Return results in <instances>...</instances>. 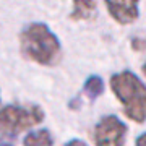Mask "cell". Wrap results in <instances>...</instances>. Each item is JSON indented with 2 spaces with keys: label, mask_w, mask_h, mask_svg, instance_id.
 <instances>
[{
  "label": "cell",
  "mask_w": 146,
  "mask_h": 146,
  "mask_svg": "<svg viewBox=\"0 0 146 146\" xmlns=\"http://www.w3.org/2000/svg\"><path fill=\"white\" fill-rule=\"evenodd\" d=\"M109 15L119 25H131L140 16V0H104Z\"/></svg>",
  "instance_id": "5"
},
{
  "label": "cell",
  "mask_w": 146,
  "mask_h": 146,
  "mask_svg": "<svg viewBox=\"0 0 146 146\" xmlns=\"http://www.w3.org/2000/svg\"><path fill=\"white\" fill-rule=\"evenodd\" d=\"M110 89L123 106V112L136 123L146 122V84L130 70L114 73L110 76Z\"/></svg>",
  "instance_id": "2"
},
{
  "label": "cell",
  "mask_w": 146,
  "mask_h": 146,
  "mask_svg": "<svg viewBox=\"0 0 146 146\" xmlns=\"http://www.w3.org/2000/svg\"><path fill=\"white\" fill-rule=\"evenodd\" d=\"M131 49L133 50H145L146 49V39L145 37H131Z\"/></svg>",
  "instance_id": "9"
},
{
  "label": "cell",
  "mask_w": 146,
  "mask_h": 146,
  "mask_svg": "<svg viewBox=\"0 0 146 146\" xmlns=\"http://www.w3.org/2000/svg\"><path fill=\"white\" fill-rule=\"evenodd\" d=\"M63 146H88V145H86L84 141H81V140H76V138H75V140H70V141H67V143H65Z\"/></svg>",
  "instance_id": "10"
},
{
  "label": "cell",
  "mask_w": 146,
  "mask_h": 146,
  "mask_svg": "<svg viewBox=\"0 0 146 146\" xmlns=\"http://www.w3.org/2000/svg\"><path fill=\"white\" fill-rule=\"evenodd\" d=\"M83 93L86 98H89V101H96L101 94L104 93V81L98 75H91L88 76V80L84 81Z\"/></svg>",
  "instance_id": "8"
},
{
  "label": "cell",
  "mask_w": 146,
  "mask_h": 146,
  "mask_svg": "<svg viewBox=\"0 0 146 146\" xmlns=\"http://www.w3.org/2000/svg\"><path fill=\"white\" fill-rule=\"evenodd\" d=\"M23 57L39 65H55L60 60L62 46L55 33L46 23H29L20 34Z\"/></svg>",
  "instance_id": "1"
},
{
  "label": "cell",
  "mask_w": 146,
  "mask_h": 146,
  "mask_svg": "<svg viewBox=\"0 0 146 146\" xmlns=\"http://www.w3.org/2000/svg\"><path fill=\"white\" fill-rule=\"evenodd\" d=\"M141 72H143V75L146 76V60H145V63H143V67H141Z\"/></svg>",
  "instance_id": "13"
},
{
  "label": "cell",
  "mask_w": 146,
  "mask_h": 146,
  "mask_svg": "<svg viewBox=\"0 0 146 146\" xmlns=\"http://www.w3.org/2000/svg\"><path fill=\"white\" fill-rule=\"evenodd\" d=\"M127 125L114 114L104 115L93 130V140L96 146H125Z\"/></svg>",
  "instance_id": "4"
},
{
  "label": "cell",
  "mask_w": 146,
  "mask_h": 146,
  "mask_svg": "<svg viewBox=\"0 0 146 146\" xmlns=\"http://www.w3.org/2000/svg\"><path fill=\"white\" fill-rule=\"evenodd\" d=\"M23 146H54V138L49 130L39 128V130L29 131L25 136Z\"/></svg>",
  "instance_id": "7"
},
{
  "label": "cell",
  "mask_w": 146,
  "mask_h": 146,
  "mask_svg": "<svg viewBox=\"0 0 146 146\" xmlns=\"http://www.w3.org/2000/svg\"><path fill=\"white\" fill-rule=\"evenodd\" d=\"M46 114L37 104H8L0 109V136L15 138L18 133L39 125Z\"/></svg>",
  "instance_id": "3"
},
{
  "label": "cell",
  "mask_w": 146,
  "mask_h": 146,
  "mask_svg": "<svg viewBox=\"0 0 146 146\" xmlns=\"http://www.w3.org/2000/svg\"><path fill=\"white\" fill-rule=\"evenodd\" d=\"M135 146H146V133H141V135L136 138Z\"/></svg>",
  "instance_id": "11"
},
{
  "label": "cell",
  "mask_w": 146,
  "mask_h": 146,
  "mask_svg": "<svg viewBox=\"0 0 146 146\" xmlns=\"http://www.w3.org/2000/svg\"><path fill=\"white\" fill-rule=\"evenodd\" d=\"M98 13V0H73V10L70 18L73 21L93 20Z\"/></svg>",
  "instance_id": "6"
},
{
  "label": "cell",
  "mask_w": 146,
  "mask_h": 146,
  "mask_svg": "<svg viewBox=\"0 0 146 146\" xmlns=\"http://www.w3.org/2000/svg\"><path fill=\"white\" fill-rule=\"evenodd\" d=\"M0 146H13V143H11V138H3V140L0 141Z\"/></svg>",
  "instance_id": "12"
}]
</instances>
